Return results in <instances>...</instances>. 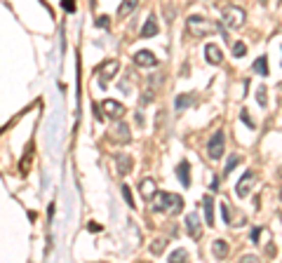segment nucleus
I'll return each instance as SVG.
<instances>
[{"label": "nucleus", "mask_w": 282, "mask_h": 263, "mask_svg": "<svg viewBox=\"0 0 282 263\" xmlns=\"http://www.w3.org/2000/svg\"><path fill=\"white\" fill-rule=\"evenodd\" d=\"M280 64H282V59H280Z\"/></svg>", "instance_id": "c9c22d12"}, {"label": "nucleus", "mask_w": 282, "mask_h": 263, "mask_svg": "<svg viewBox=\"0 0 282 263\" xmlns=\"http://www.w3.org/2000/svg\"><path fill=\"white\" fill-rule=\"evenodd\" d=\"M186 258H188V254H186L184 249H177L172 256H170V263H186Z\"/></svg>", "instance_id": "4be33fe9"}, {"label": "nucleus", "mask_w": 282, "mask_h": 263, "mask_svg": "<svg viewBox=\"0 0 282 263\" xmlns=\"http://www.w3.org/2000/svg\"><path fill=\"white\" fill-rule=\"evenodd\" d=\"M134 7H136V0H127V3H123V5L118 7V14H120V17H125V14H129Z\"/></svg>", "instance_id": "412c9836"}, {"label": "nucleus", "mask_w": 282, "mask_h": 263, "mask_svg": "<svg viewBox=\"0 0 282 263\" xmlns=\"http://www.w3.org/2000/svg\"><path fill=\"white\" fill-rule=\"evenodd\" d=\"M62 7L66 10V12H75V5H73V0H64Z\"/></svg>", "instance_id": "7c9ffc66"}, {"label": "nucleus", "mask_w": 282, "mask_h": 263, "mask_svg": "<svg viewBox=\"0 0 282 263\" xmlns=\"http://www.w3.org/2000/svg\"><path fill=\"white\" fill-rule=\"evenodd\" d=\"M254 181H257V174H254V171H245V177L240 179L238 186H235L238 195L240 197H247V195H249V190H251V186H254Z\"/></svg>", "instance_id": "39448f33"}, {"label": "nucleus", "mask_w": 282, "mask_h": 263, "mask_svg": "<svg viewBox=\"0 0 282 263\" xmlns=\"http://www.w3.org/2000/svg\"><path fill=\"white\" fill-rule=\"evenodd\" d=\"M162 251H165V242H162V240H155L153 245H151V254L158 256V254H162Z\"/></svg>", "instance_id": "5701e85b"}, {"label": "nucleus", "mask_w": 282, "mask_h": 263, "mask_svg": "<svg viewBox=\"0 0 282 263\" xmlns=\"http://www.w3.org/2000/svg\"><path fill=\"white\" fill-rule=\"evenodd\" d=\"M240 118H242V123H245L247 127H254V123H251V118H249V113H247V110H242V113H240Z\"/></svg>", "instance_id": "cd10ccee"}, {"label": "nucleus", "mask_w": 282, "mask_h": 263, "mask_svg": "<svg viewBox=\"0 0 282 263\" xmlns=\"http://www.w3.org/2000/svg\"><path fill=\"white\" fill-rule=\"evenodd\" d=\"M259 235H261V228H251V232H249L251 242H259Z\"/></svg>", "instance_id": "2f4dec72"}, {"label": "nucleus", "mask_w": 282, "mask_h": 263, "mask_svg": "<svg viewBox=\"0 0 282 263\" xmlns=\"http://www.w3.org/2000/svg\"><path fill=\"white\" fill-rule=\"evenodd\" d=\"M101 108H104V113L108 118H113V120H120V118L125 115V106L113 101V99H106L104 104H101Z\"/></svg>", "instance_id": "423d86ee"}, {"label": "nucleus", "mask_w": 282, "mask_h": 263, "mask_svg": "<svg viewBox=\"0 0 282 263\" xmlns=\"http://www.w3.org/2000/svg\"><path fill=\"white\" fill-rule=\"evenodd\" d=\"M153 209L155 212H167V214H177V212H181L184 209V200L179 195H174V193H160L158 195V200H155V204H153Z\"/></svg>", "instance_id": "f257e3e1"}, {"label": "nucleus", "mask_w": 282, "mask_h": 263, "mask_svg": "<svg viewBox=\"0 0 282 263\" xmlns=\"http://www.w3.org/2000/svg\"><path fill=\"white\" fill-rule=\"evenodd\" d=\"M280 197H282V190H280Z\"/></svg>", "instance_id": "f704fd0d"}, {"label": "nucleus", "mask_w": 282, "mask_h": 263, "mask_svg": "<svg viewBox=\"0 0 282 263\" xmlns=\"http://www.w3.org/2000/svg\"><path fill=\"white\" fill-rule=\"evenodd\" d=\"M97 26H99V28H108V17H99Z\"/></svg>", "instance_id": "473e14b6"}, {"label": "nucleus", "mask_w": 282, "mask_h": 263, "mask_svg": "<svg viewBox=\"0 0 282 263\" xmlns=\"http://www.w3.org/2000/svg\"><path fill=\"white\" fill-rule=\"evenodd\" d=\"M205 56H207L209 64H221V59H223V52H221L216 45H207V47H205Z\"/></svg>", "instance_id": "4468645a"}, {"label": "nucleus", "mask_w": 282, "mask_h": 263, "mask_svg": "<svg viewBox=\"0 0 282 263\" xmlns=\"http://www.w3.org/2000/svg\"><path fill=\"white\" fill-rule=\"evenodd\" d=\"M186 228H188V235L190 238H200L203 235V223H200V216H198V212H193V214L186 216Z\"/></svg>", "instance_id": "0eeeda50"}, {"label": "nucleus", "mask_w": 282, "mask_h": 263, "mask_svg": "<svg viewBox=\"0 0 282 263\" xmlns=\"http://www.w3.org/2000/svg\"><path fill=\"white\" fill-rule=\"evenodd\" d=\"M223 143H226V136H223V132H216V134H212V139H209L207 143V155L212 160H219L221 155H223Z\"/></svg>", "instance_id": "20e7f679"}, {"label": "nucleus", "mask_w": 282, "mask_h": 263, "mask_svg": "<svg viewBox=\"0 0 282 263\" xmlns=\"http://www.w3.org/2000/svg\"><path fill=\"white\" fill-rule=\"evenodd\" d=\"M139 190H141V197H144V200H153L158 186H155L153 179H144V181H139Z\"/></svg>", "instance_id": "9d476101"}, {"label": "nucleus", "mask_w": 282, "mask_h": 263, "mask_svg": "<svg viewBox=\"0 0 282 263\" xmlns=\"http://www.w3.org/2000/svg\"><path fill=\"white\" fill-rule=\"evenodd\" d=\"M221 214H223L226 223H231V209H228V204H221Z\"/></svg>", "instance_id": "bb28decb"}, {"label": "nucleus", "mask_w": 282, "mask_h": 263, "mask_svg": "<svg viewBox=\"0 0 282 263\" xmlns=\"http://www.w3.org/2000/svg\"><path fill=\"white\" fill-rule=\"evenodd\" d=\"M118 171H120V174H129V171H132V160H129V155H118Z\"/></svg>", "instance_id": "a211bd4d"}, {"label": "nucleus", "mask_w": 282, "mask_h": 263, "mask_svg": "<svg viewBox=\"0 0 282 263\" xmlns=\"http://www.w3.org/2000/svg\"><path fill=\"white\" fill-rule=\"evenodd\" d=\"M245 52H247V47H245L242 43H235V45H233V54H235V56H245Z\"/></svg>", "instance_id": "a878e982"}, {"label": "nucleus", "mask_w": 282, "mask_h": 263, "mask_svg": "<svg viewBox=\"0 0 282 263\" xmlns=\"http://www.w3.org/2000/svg\"><path fill=\"white\" fill-rule=\"evenodd\" d=\"M113 134H116V141H120V143H129L132 141V134H129V127L125 123H118L116 129H113Z\"/></svg>", "instance_id": "f8f14e48"}, {"label": "nucleus", "mask_w": 282, "mask_h": 263, "mask_svg": "<svg viewBox=\"0 0 282 263\" xmlns=\"http://www.w3.org/2000/svg\"><path fill=\"white\" fill-rule=\"evenodd\" d=\"M134 62L139 64V66H146V68L158 66V59H155V54H153V52H148V49H141V52H136V54H134Z\"/></svg>", "instance_id": "1a4fd4ad"}, {"label": "nucleus", "mask_w": 282, "mask_h": 263, "mask_svg": "<svg viewBox=\"0 0 282 263\" xmlns=\"http://www.w3.org/2000/svg\"><path fill=\"white\" fill-rule=\"evenodd\" d=\"M223 21H226L228 28H240V26L245 24V10H242V7H235V5L226 7V10H223Z\"/></svg>", "instance_id": "7ed1b4c3"}, {"label": "nucleus", "mask_w": 282, "mask_h": 263, "mask_svg": "<svg viewBox=\"0 0 282 263\" xmlns=\"http://www.w3.org/2000/svg\"><path fill=\"white\" fill-rule=\"evenodd\" d=\"M177 177H179V181L184 184V188H188L190 186V165L186 160H181V165L177 167Z\"/></svg>", "instance_id": "9b49d317"}, {"label": "nucleus", "mask_w": 282, "mask_h": 263, "mask_svg": "<svg viewBox=\"0 0 282 263\" xmlns=\"http://www.w3.org/2000/svg\"><path fill=\"white\" fill-rule=\"evenodd\" d=\"M212 254H214L216 258H226L228 254H231V247H228L226 240H216L214 245H212Z\"/></svg>", "instance_id": "ddd939ff"}, {"label": "nucleus", "mask_w": 282, "mask_h": 263, "mask_svg": "<svg viewBox=\"0 0 282 263\" xmlns=\"http://www.w3.org/2000/svg\"><path fill=\"white\" fill-rule=\"evenodd\" d=\"M254 71L259 75H268V62H266V56H259L257 62H254Z\"/></svg>", "instance_id": "6ab92c4d"}, {"label": "nucleus", "mask_w": 282, "mask_h": 263, "mask_svg": "<svg viewBox=\"0 0 282 263\" xmlns=\"http://www.w3.org/2000/svg\"><path fill=\"white\" fill-rule=\"evenodd\" d=\"M158 31H160V28H158V21H155V17L151 14V17H148V21H146V26L141 28V38H153Z\"/></svg>", "instance_id": "2eb2a0df"}, {"label": "nucleus", "mask_w": 282, "mask_h": 263, "mask_svg": "<svg viewBox=\"0 0 282 263\" xmlns=\"http://www.w3.org/2000/svg\"><path fill=\"white\" fill-rule=\"evenodd\" d=\"M240 263H261V261H259V258L254 256V254H247V256L240 258Z\"/></svg>", "instance_id": "c756f323"}, {"label": "nucleus", "mask_w": 282, "mask_h": 263, "mask_svg": "<svg viewBox=\"0 0 282 263\" xmlns=\"http://www.w3.org/2000/svg\"><path fill=\"white\" fill-rule=\"evenodd\" d=\"M188 31L198 38H205V36H209V33L219 31V26L209 24L207 19H203V17H188Z\"/></svg>", "instance_id": "f03ea898"}, {"label": "nucleus", "mask_w": 282, "mask_h": 263, "mask_svg": "<svg viewBox=\"0 0 282 263\" xmlns=\"http://www.w3.org/2000/svg\"><path fill=\"white\" fill-rule=\"evenodd\" d=\"M257 101H259L261 106L268 104V99H266V87H259V90H257Z\"/></svg>", "instance_id": "393cba45"}, {"label": "nucleus", "mask_w": 282, "mask_h": 263, "mask_svg": "<svg viewBox=\"0 0 282 263\" xmlns=\"http://www.w3.org/2000/svg\"><path fill=\"white\" fill-rule=\"evenodd\" d=\"M193 101H195V97H193V94H179L177 101H174V106H177V110H184V108H188Z\"/></svg>", "instance_id": "f3484780"}, {"label": "nucleus", "mask_w": 282, "mask_h": 263, "mask_svg": "<svg viewBox=\"0 0 282 263\" xmlns=\"http://www.w3.org/2000/svg\"><path fill=\"white\" fill-rule=\"evenodd\" d=\"M118 68H120L118 59H108V62H106L104 66L99 68V75H101V85H106V80H110L113 75L118 73Z\"/></svg>", "instance_id": "6e6552de"}, {"label": "nucleus", "mask_w": 282, "mask_h": 263, "mask_svg": "<svg viewBox=\"0 0 282 263\" xmlns=\"http://www.w3.org/2000/svg\"><path fill=\"white\" fill-rule=\"evenodd\" d=\"M203 204H205V219H207L209 226H214V202H212V197H203Z\"/></svg>", "instance_id": "dca6fc26"}, {"label": "nucleus", "mask_w": 282, "mask_h": 263, "mask_svg": "<svg viewBox=\"0 0 282 263\" xmlns=\"http://www.w3.org/2000/svg\"><path fill=\"white\" fill-rule=\"evenodd\" d=\"M87 228H90V230H92V232H99V230H101V228H99L97 223H90V226H87Z\"/></svg>", "instance_id": "72a5a7b5"}, {"label": "nucleus", "mask_w": 282, "mask_h": 263, "mask_svg": "<svg viewBox=\"0 0 282 263\" xmlns=\"http://www.w3.org/2000/svg\"><path fill=\"white\" fill-rule=\"evenodd\" d=\"M238 165H240V155H231V158H228V162H226V167H223V177H228V174H231V171H233Z\"/></svg>", "instance_id": "aec40b11"}, {"label": "nucleus", "mask_w": 282, "mask_h": 263, "mask_svg": "<svg viewBox=\"0 0 282 263\" xmlns=\"http://www.w3.org/2000/svg\"><path fill=\"white\" fill-rule=\"evenodd\" d=\"M123 197H125V202H127V207H134V200H132V190H129V186H123Z\"/></svg>", "instance_id": "b1692460"}, {"label": "nucleus", "mask_w": 282, "mask_h": 263, "mask_svg": "<svg viewBox=\"0 0 282 263\" xmlns=\"http://www.w3.org/2000/svg\"><path fill=\"white\" fill-rule=\"evenodd\" d=\"M31 165V153H26L24 160H21V174H26V167Z\"/></svg>", "instance_id": "c85d7f7f"}]
</instances>
